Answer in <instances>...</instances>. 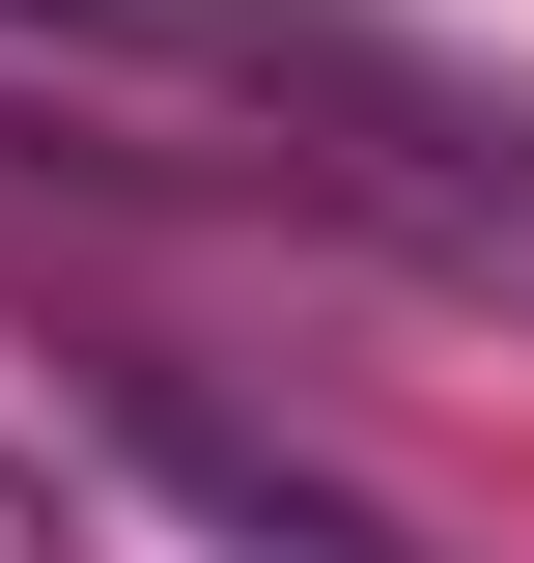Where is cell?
<instances>
[{"instance_id": "obj_1", "label": "cell", "mask_w": 534, "mask_h": 563, "mask_svg": "<svg viewBox=\"0 0 534 563\" xmlns=\"http://www.w3.org/2000/svg\"><path fill=\"white\" fill-rule=\"evenodd\" d=\"M141 479L198 507L225 563H422V536H394V507H366V479H310V451H254V422H225V395H141Z\"/></svg>"}, {"instance_id": "obj_2", "label": "cell", "mask_w": 534, "mask_h": 563, "mask_svg": "<svg viewBox=\"0 0 534 563\" xmlns=\"http://www.w3.org/2000/svg\"><path fill=\"white\" fill-rule=\"evenodd\" d=\"M29 29H113V57H281L254 0H29Z\"/></svg>"}, {"instance_id": "obj_3", "label": "cell", "mask_w": 534, "mask_h": 563, "mask_svg": "<svg viewBox=\"0 0 534 563\" xmlns=\"http://www.w3.org/2000/svg\"><path fill=\"white\" fill-rule=\"evenodd\" d=\"M0 563H85V507H57V451L0 422Z\"/></svg>"}]
</instances>
